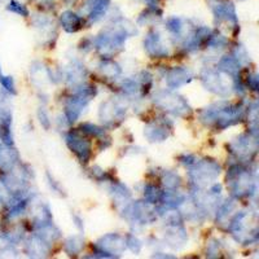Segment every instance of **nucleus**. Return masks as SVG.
I'll use <instances>...</instances> for the list:
<instances>
[{
    "label": "nucleus",
    "instance_id": "f03ea898",
    "mask_svg": "<svg viewBox=\"0 0 259 259\" xmlns=\"http://www.w3.org/2000/svg\"><path fill=\"white\" fill-rule=\"evenodd\" d=\"M61 24L68 31H75L79 29L80 18L73 12H65L61 16Z\"/></svg>",
    "mask_w": 259,
    "mask_h": 259
},
{
    "label": "nucleus",
    "instance_id": "7ed1b4c3",
    "mask_svg": "<svg viewBox=\"0 0 259 259\" xmlns=\"http://www.w3.org/2000/svg\"><path fill=\"white\" fill-rule=\"evenodd\" d=\"M109 0H91L90 2V8H91V17H100L108 8Z\"/></svg>",
    "mask_w": 259,
    "mask_h": 259
},
{
    "label": "nucleus",
    "instance_id": "39448f33",
    "mask_svg": "<svg viewBox=\"0 0 259 259\" xmlns=\"http://www.w3.org/2000/svg\"><path fill=\"white\" fill-rule=\"evenodd\" d=\"M8 9L11 11V12H16L18 13V15L21 16H26L27 15V9L25 8L22 4L20 3H16V2H11L8 6Z\"/></svg>",
    "mask_w": 259,
    "mask_h": 259
},
{
    "label": "nucleus",
    "instance_id": "423d86ee",
    "mask_svg": "<svg viewBox=\"0 0 259 259\" xmlns=\"http://www.w3.org/2000/svg\"><path fill=\"white\" fill-rule=\"evenodd\" d=\"M0 83L6 87L8 91L11 92H15V84H13V80L11 77H4L2 70H0Z\"/></svg>",
    "mask_w": 259,
    "mask_h": 259
},
{
    "label": "nucleus",
    "instance_id": "f257e3e1",
    "mask_svg": "<svg viewBox=\"0 0 259 259\" xmlns=\"http://www.w3.org/2000/svg\"><path fill=\"white\" fill-rule=\"evenodd\" d=\"M68 143L70 145L71 149L75 152V153L79 154L83 158V156L87 157L90 153V144L87 142H84V139H79L77 136L70 135L68 138Z\"/></svg>",
    "mask_w": 259,
    "mask_h": 259
},
{
    "label": "nucleus",
    "instance_id": "20e7f679",
    "mask_svg": "<svg viewBox=\"0 0 259 259\" xmlns=\"http://www.w3.org/2000/svg\"><path fill=\"white\" fill-rule=\"evenodd\" d=\"M12 161V154H11V150L8 149H0V167L6 168L7 166H11Z\"/></svg>",
    "mask_w": 259,
    "mask_h": 259
}]
</instances>
